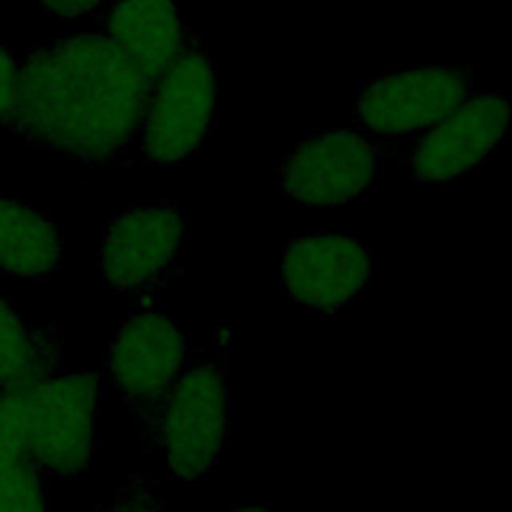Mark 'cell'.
<instances>
[{
  "label": "cell",
  "mask_w": 512,
  "mask_h": 512,
  "mask_svg": "<svg viewBox=\"0 0 512 512\" xmlns=\"http://www.w3.org/2000/svg\"><path fill=\"white\" fill-rule=\"evenodd\" d=\"M152 88L104 32L26 52L12 130L80 164L118 158L140 132Z\"/></svg>",
  "instance_id": "1"
},
{
  "label": "cell",
  "mask_w": 512,
  "mask_h": 512,
  "mask_svg": "<svg viewBox=\"0 0 512 512\" xmlns=\"http://www.w3.org/2000/svg\"><path fill=\"white\" fill-rule=\"evenodd\" d=\"M472 96L474 74L470 68L394 70L370 78L358 88L348 122L376 142L388 158Z\"/></svg>",
  "instance_id": "2"
},
{
  "label": "cell",
  "mask_w": 512,
  "mask_h": 512,
  "mask_svg": "<svg viewBox=\"0 0 512 512\" xmlns=\"http://www.w3.org/2000/svg\"><path fill=\"white\" fill-rule=\"evenodd\" d=\"M230 418L228 380L212 360L188 362L142 426L164 454L170 476L202 478L218 460Z\"/></svg>",
  "instance_id": "3"
},
{
  "label": "cell",
  "mask_w": 512,
  "mask_h": 512,
  "mask_svg": "<svg viewBox=\"0 0 512 512\" xmlns=\"http://www.w3.org/2000/svg\"><path fill=\"white\" fill-rule=\"evenodd\" d=\"M216 116V62L202 36H190L152 88L142 126L140 150L146 164L186 162L204 144Z\"/></svg>",
  "instance_id": "4"
},
{
  "label": "cell",
  "mask_w": 512,
  "mask_h": 512,
  "mask_svg": "<svg viewBox=\"0 0 512 512\" xmlns=\"http://www.w3.org/2000/svg\"><path fill=\"white\" fill-rule=\"evenodd\" d=\"M100 382L92 372H60L24 388V444L46 476L88 468L98 444Z\"/></svg>",
  "instance_id": "5"
},
{
  "label": "cell",
  "mask_w": 512,
  "mask_h": 512,
  "mask_svg": "<svg viewBox=\"0 0 512 512\" xmlns=\"http://www.w3.org/2000/svg\"><path fill=\"white\" fill-rule=\"evenodd\" d=\"M508 126L510 98L506 94H474L422 136L392 152V158L422 188L436 190L482 164L506 138Z\"/></svg>",
  "instance_id": "6"
},
{
  "label": "cell",
  "mask_w": 512,
  "mask_h": 512,
  "mask_svg": "<svg viewBox=\"0 0 512 512\" xmlns=\"http://www.w3.org/2000/svg\"><path fill=\"white\" fill-rule=\"evenodd\" d=\"M382 148L354 128L316 134L274 170L272 184L296 206L336 208L352 202L378 176Z\"/></svg>",
  "instance_id": "7"
},
{
  "label": "cell",
  "mask_w": 512,
  "mask_h": 512,
  "mask_svg": "<svg viewBox=\"0 0 512 512\" xmlns=\"http://www.w3.org/2000/svg\"><path fill=\"white\" fill-rule=\"evenodd\" d=\"M188 362V342L180 326L148 304L118 326L110 342L108 374L120 400L144 426Z\"/></svg>",
  "instance_id": "8"
},
{
  "label": "cell",
  "mask_w": 512,
  "mask_h": 512,
  "mask_svg": "<svg viewBox=\"0 0 512 512\" xmlns=\"http://www.w3.org/2000/svg\"><path fill=\"white\" fill-rule=\"evenodd\" d=\"M186 220L174 202L130 206L104 230L100 272L112 292H138L172 268L184 240Z\"/></svg>",
  "instance_id": "9"
},
{
  "label": "cell",
  "mask_w": 512,
  "mask_h": 512,
  "mask_svg": "<svg viewBox=\"0 0 512 512\" xmlns=\"http://www.w3.org/2000/svg\"><path fill=\"white\" fill-rule=\"evenodd\" d=\"M370 274V250L348 232L294 238L282 252L288 296L302 308L332 314L356 300Z\"/></svg>",
  "instance_id": "10"
},
{
  "label": "cell",
  "mask_w": 512,
  "mask_h": 512,
  "mask_svg": "<svg viewBox=\"0 0 512 512\" xmlns=\"http://www.w3.org/2000/svg\"><path fill=\"white\" fill-rule=\"evenodd\" d=\"M104 34L154 88L182 52L190 28L180 16L178 0H108Z\"/></svg>",
  "instance_id": "11"
},
{
  "label": "cell",
  "mask_w": 512,
  "mask_h": 512,
  "mask_svg": "<svg viewBox=\"0 0 512 512\" xmlns=\"http://www.w3.org/2000/svg\"><path fill=\"white\" fill-rule=\"evenodd\" d=\"M62 262L60 232L40 208L0 196V272L18 280H42Z\"/></svg>",
  "instance_id": "12"
},
{
  "label": "cell",
  "mask_w": 512,
  "mask_h": 512,
  "mask_svg": "<svg viewBox=\"0 0 512 512\" xmlns=\"http://www.w3.org/2000/svg\"><path fill=\"white\" fill-rule=\"evenodd\" d=\"M64 364L62 328H30L0 296V392L66 372Z\"/></svg>",
  "instance_id": "13"
},
{
  "label": "cell",
  "mask_w": 512,
  "mask_h": 512,
  "mask_svg": "<svg viewBox=\"0 0 512 512\" xmlns=\"http://www.w3.org/2000/svg\"><path fill=\"white\" fill-rule=\"evenodd\" d=\"M24 388L0 392V512H50L46 474L24 444Z\"/></svg>",
  "instance_id": "14"
},
{
  "label": "cell",
  "mask_w": 512,
  "mask_h": 512,
  "mask_svg": "<svg viewBox=\"0 0 512 512\" xmlns=\"http://www.w3.org/2000/svg\"><path fill=\"white\" fill-rule=\"evenodd\" d=\"M94 512H168L164 506L158 484L144 474L130 476L106 502L98 504Z\"/></svg>",
  "instance_id": "15"
},
{
  "label": "cell",
  "mask_w": 512,
  "mask_h": 512,
  "mask_svg": "<svg viewBox=\"0 0 512 512\" xmlns=\"http://www.w3.org/2000/svg\"><path fill=\"white\" fill-rule=\"evenodd\" d=\"M18 64L12 54L0 44V126L12 130V116L16 104Z\"/></svg>",
  "instance_id": "16"
},
{
  "label": "cell",
  "mask_w": 512,
  "mask_h": 512,
  "mask_svg": "<svg viewBox=\"0 0 512 512\" xmlns=\"http://www.w3.org/2000/svg\"><path fill=\"white\" fill-rule=\"evenodd\" d=\"M40 10L58 22H78L106 8L108 0H36Z\"/></svg>",
  "instance_id": "17"
},
{
  "label": "cell",
  "mask_w": 512,
  "mask_h": 512,
  "mask_svg": "<svg viewBox=\"0 0 512 512\" xmlns=\"http://www.w3.org/2000/svg\"><path fill=\"white\" fill-rule=\"evenodd\" d=\"M234 512H272V510L266 508L264 504H246V506H242V508H238Z\"/></svg>",
  "instance_id": "18"
}]
</instances>
